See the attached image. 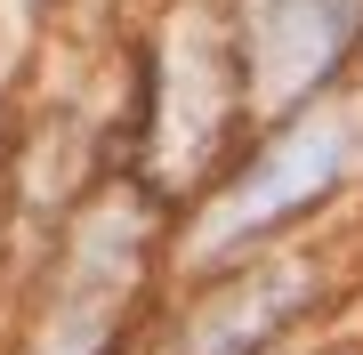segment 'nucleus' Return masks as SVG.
I'll return each mask as SVG.
<instances>
[{"label": "nucleus", "instance_id": "nucleus-1", "mask_svg": "<svg viewBox=\"0 0 363 355\" xmlns=\"http://www.w3.org/2000/svg\"><path fill=\"white\" fill-rule=\"evenodd\" d=\"M347 154H355L347 113H307V121H291V130L274 137L218 202H210V218L194 226V250H202V259H226L234 242H250V235H267V226H283L291 210H307V202L323 194L339 170H347Z\"/></svg>", "mask_w": 363, "mask_h": 355}, {"label": "nucleus", "instance_id": "nucleus-3", "mask_svg": "<svg viewBox=\"0 0 363 355\" xmlns=\"http://www.w3.org/2000/svg\"><path fill=\"white\" fill-rule=\"evenodd\" d=\"M298 299H307V275H298V266L267 275V291L250 283L234 307H218V315H202V323H194V355H250V347H259V339L291 315Z\"/></svg>", "mask_w": 363, "mask_h": 355}, {"label": "nucleus", "instance_id": "nucleus-2", "mask_svg": "<svg viewBox=\"0 0 363 355\" xmlns=\"http://www.w3.org/2000/svg\"><path fill=\"white\" fill-rule=\"evenodd\" d=\"M363 33V0H250V97L291 106Z\"/></svg>", "mask_w": 363, "mask_h": 355}]
</instances>
